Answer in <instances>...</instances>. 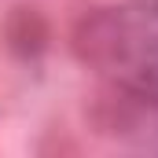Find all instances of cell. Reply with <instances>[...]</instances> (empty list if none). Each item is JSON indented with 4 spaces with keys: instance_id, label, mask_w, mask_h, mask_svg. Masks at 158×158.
<instances>
[{
    "instance_id": "6da1fadb",
    "label": "cell",
    "mask_w": 158,
    "mask_h": 158,
    "mask_svg": "<svg viewBox=\"0 0 158 158\" xmlns=\"http://www.w3.org/2000/svg\"><path fill=\"white\" fill-rule=\"evenodd\" d=\"M110 26L114 30L103 37V48L110 52L118 74L158 88V7L143 4L140 11H118Z\"/></svg>"
}]
</instances>
